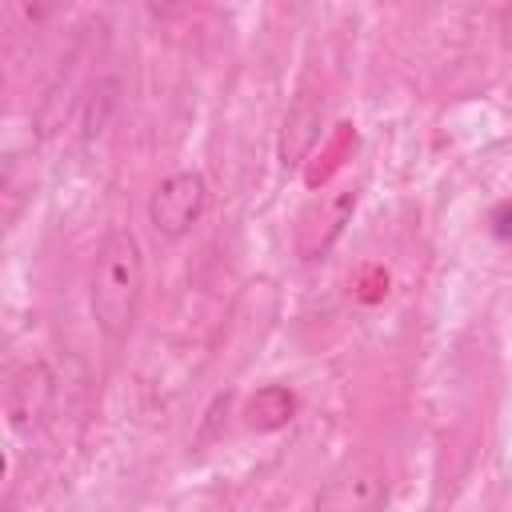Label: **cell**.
I'll return each instance as SVG.
<instances>
[{"mask_svg": "<svg viewBox=\"0 0 512 512\" xmlns=\"http://www.w3.org/2000/svg\"><path fill=\"white\" fill-rule=\"evenodd\" d=\"M140 300H144V248L128 228H112L100 240L88 272V308L104 340L120 344L132 332L140 316Z\"/></svg>", "mask_w": 512, "mask_h": 512, "instance_id": "6da1fadb", "label": "cell"}, {"mask_svg": "<svg viewBox=\"0 0 512 512\" xmlns=\"http://www.w3.org/2000/svg\"><path fill=\"white\" fill-rule=\"evenodd\" d=\"M208 212V180L200 172H172L148 196V224L164 240L188 236Z\"/></svg>", "mask_w": 512, "mask_h": 512, "instance_id": "7a4b0ae2", "label": "cell"}, {"mask_svg": "<svg viewBox=\"0 0 512 512\" xmlns=\"http://www.w3.org/2000/svg\"><path fill=\"white\" fill-rule=\"evenodd\" d=\"M388 504V468L376 456H356L316 492L312 512H384Z\"/></svg>", "mask_w": 512, "mask_h": 512, "instance_id": "3957f363", "label": "cell"}, {"mask_svg": "<svg viewBox=\"0 0 512 512\" xmlns=\"http://www.w3.org/2000/svg\"><path fill=\"white\" fill-rule=\"evenodd\" d=\"M48 400H52V372L44 360H28L20 364L12 376H8V388H4V412H8V424L16 432L32 428L44 412H48Z\"/></svg>", "mask_w": 512, "mask_h": 512, "instance_id": "277c9868", "label": "cell"}, {"mask_svg": "<svg viewBox=\"0 0 512 512\" xmlns=\"http://www.w3.org/2000/svg\"><path fill=\"white\" fill-rule=\"evenodd\" d=\"M292 416H296V396H292L284 384H268V388H260V392L244 404V424H248L252 432H276V428H284Z\"/></svg>", "mask_w": 512, "mask_h": 512, "instance_id": "5b68a950", "label": "cell"}]
</instances>
